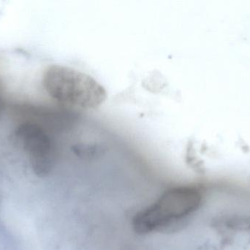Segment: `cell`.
Returning <instances> with one entry per match:
<instances>
[{
	"label": "cell",
	"instance_id": "cell-4",
	"mask_svg": "<svg viewBox=\"0 0 250 250\" xmlns=\"http://www.w3.org/2000/svg\"><path fill=\"white\" fill-rule=\"evenodd\" d=\"M4 105H5V100H4V90L0 82V114L4 110Z\"/></svg>",
	"mask_w": 250,
	"mask_h": 250
},
{
	"label": "cell",
	"instance_id": "cell-2",
	"mask_svg": "<svg viewBox=\"0 0 250 250\" xmlns=\"http://www.w3.org/2000/svg\"><path fill=\"white\" fill-rule=\"evenodd\" d=\"M44 89L60 105L79 111H92L107 98L106 90L96 79L83 72L54 65L44 72Z\"/></svg>",
	"mask_w": 250,
	"mask_h": 250
},
{
	"label": "cell",
	"instance_id": "cell-1",
	"mask_svg": "<svg viewBox=\"0 0 250 250\" xmlns=\"http://www.w3.org/2000/svg\"><path fill=\"white\" fill-rule=\"evenodd\" d=\"M203 201V192L198 186L185 185L170 188L135 214L132 229L138 234L146 235L171 228L196 213Z\"/></svg>",
	"mask_w": 250,
	"mask_h": 250
},
{
	"label": "cell",
	"instance_id": "cell-3",
	"mask_svg": "<svg viewBox=\"0 0 250 250\" xmlns=\"http://www.w3.org/2000/svg\"><path fill=\"white\" fill-rule=\"evenodd\" d=\"M13 137L27 153L35 174L45 177L52 171L57 161V150L43 126L23 122L15 129Z\"/></svg>",
	"mask_w": 250,
	"mask_h": 250
}]
</instances>
